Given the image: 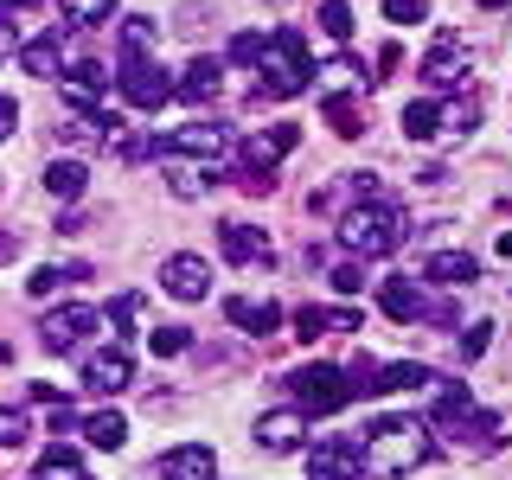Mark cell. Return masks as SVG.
Returning <instances> with one entry per match:
<instances>
[{"mask_svg":"<svg viewBox=\"0 0 512 480\" xmlns=\"http://www.w3.org/2000/svg\"><path fill=\"white\" fill-rule=\"evenodd\" d=\"M429 455H436V436H429L423 416H378V423L365 429L359 468L372 480H404V474L423 468Z\"/></svg>","mask_w":512,"mask_h":480,"instance_id":"1","label":"cell"},{"mask_svg":"<svg viewBox=\"0 0 512 480\" xmlns=\"http://www.w3.org/2000/svg\"><path fill=\"white\" fill-rule=\"evenodd\" d=\"M404 237H410L404 212H397V205H384V199H359V205L340 218V244L359 256V263H372V256H391Z\"/></svg>","mask_w":512,"mask_h":480,"instance_id":"2","label":"cell"},{"mask_svg":"<svg viewBox=\"0 0 512 480\" xmlns=\"http://www.w3.org/2000/svg\"><path fill=\"white\" fill-rule=\"evenodd\" d=\"M256 71H263V96H301L314 77V58H308V39H301L295 26L269 32L263 39V58H256Z\"/></svg>","mask_w":512,"mask_h":480,"instance_id":"3","label":"cell"},{"mask_svg":"<svg viewBox=\"0 0 512 480\" xmlns=\"http://www.w3.org/2000/svg\"><path fill=\"white\" fill-rule=\"evenodd\" d=\"M295 148H301L295 122H276V128H263V135H250L244 148H237V186H244V192H269V186H276V160L295 154Z\"/></svg>","mask_w":512,"mask_h":480,"instance_id":"4","label":"cell"},{"mask_svg":"<svg viewBox=\"0 0 512 480\" xmlns=\"http://www.w3.org/2000/svg\"><path fill=\"white\" fill-rule=\"evenodd\" d=\"M288 391H295L301 416H333L352 404V378L340 365H301V372H288Z\"/></svg>","mask_w":512,"mask_h":480,"instance_id":"5","label":"cell"},{"mask_svg":"<svg viewBox=\"0 0 512 480\" xmlns=\"http://www.w3.org/2000/svg\"><path fill=\"white\" fill-rule=\"evenodd\" d=\"M109 84L122 90V103H128V109H148V116H154V109L173 96V77L160 71L154 58H122V71L109 77Z\"/></svg>","mask_w":512,"mask_h":480,"instance_id":"6","label":"cell"},{"mask_svg":"<svg viewBox=\"0 0 512 480\" xmlns=\"http://www.w3.org/2000/svg\"><path fill=\"white\" fill-rule=\"evenodd\" d=\"M96 327H103V314H96L90 301H64V308H52L39 320V346L45 352H77Z\"/></svg>","mask_w":512,"mask_h":480,"instance_id":"7","label":"cell"},{"mask_svg":"<svg viewBox=\"0 0 512 480\" xmlns=\"http://www.w3.org/2000/svg\"><path fill=\"white\" fill-rule=\"evenodd\" d=\"M429 436H442V448H455V455H493V448L506 442V423L487 416V410H468V416H455V423L429 429Z\"/></svg>","mask_w":512,"mask_h":480,"instance_id":"8","label":"cell"},{"mask_svg":"<svg viewBox=\"0 0 512 480\" xmlns=\"http://www.w3.org/2000/svg\"><path fill=\"white\" fill-rule=\"evenodd\" d=\"M84 384H90L96 397L128 391V384H135V359H128V346H96V352H84Z\"/></svg>","mask_w":512,"mask_h":480,"instance_id":"9","label":"cell"},{"mask_svg":"<svg viewBox=\"0 0 512 480\" xmlns=\"http://www.w3.org/2000/svg\"><path fill=\"white\" fill-rule=\"evenodd\" d=\"M160 154H186V160H218L231 154V128H218V122H186L180 135H167L160 141Z\"/></svg>","mask_w":512,"mask_h":480,"instance_id":"10","label":"cell"},{"mask_svg":"<svg viewBox=\"0 0 512 480\" xmlns=\"http://www.w3.org/2000/svg\"><path fill=\"white\" fill-rule=\"evenodd\" d=\"M474 77V52L461 39H436V52L423 58V84L429 90H461Z\"/></svg>","mask_w":512,"mask_h":480,"instance_id":"11","label":"cell"},{"mask_svg":"<svg viewBox=\"0 0 512 480\" xmlns=\"http://www.w3.org/2000/svg\"><path fill=\"white\" fill-rule=\"evenodd\" d=\"M308 480H359V442L320 436V442L308 448Z\"/></svg>","mask_w":512,"mask_h":480,"instance_id":"12","label":"cell"},{"mask_svg":"<svg viewBox=\"0 0 512 480\" xmlns=\"http://www.w3.org/2000/svg\"><path fill=\"white\" fill-rule=\"evenodd\" d=\"M58 96L77 109V116H96L103 109V96H109V77H103V64H64V77H58Z\"/></svg>","mask_w":512,"mask_h":480,"instance_id":"13","label":"cell"},{"mask_svg":"<svg viewBox=\"0 0 512 480\" xmlns=\"http://www.w3.org/2000/svg\"><path fill=\"white\" fill-rule=\"evenodd\" d=\"M160 288L173 301H205L212 295V269H205V256H167L160 263Z\"/></svg>","mask_w":512,"mask_h":480,"instance_id":"14","label":"cell"},{"mask_svg":"<svg viewBox=\"0 0 512 480\" xmlns=\"http://www.w3.org/2000/svg\"><path fill=\"white\" fill-rule=\"evenodd\" d=\"M160 167H167V192H173V199H205V192L218 186V167H212V160L160 154Z\"/></svg>","mask_w":512,"mask_h":480,"instance_id":"15","label":"cell"},{"mask_svg":"<svg viewBox=\"0 0 512 480\" xmlns=\"http://www.w3.org/2000/svg\"><path fill=\"white\" fill-rule=\"evenodd\" d=\"M256 442H263L269 455H295V448L308 442V416H301V410H269V416H256Z\"/></svg>","mask_w":512,"mask_h":480,"instance_id":"16","label":"cell"},{"mask_svg":"<svg viewBox=\"0 0 512 480\" xmlns=\"http://www.w3.org/2000/svg\"><path fill=\"white\" fill-rule=\"evenodd\" d=\"M160 480H218V455L205 442H180V448H167L160 455Z\"/></svg>","mask_w":512,"mask_h":480,"instance_id":"17","label":"cell"},{"mask_svg":"<svg viewBox=\"0 0 512 480\" xmlns=\"http://www.w3.org/2000/svg\"><path fill=\"white\" fill-rule=\"evenodd\" d=\"M224 84V58H192L180 71V84H173V96H186V103H212Z\"/></svg>","mask_w":512,"mask_h":480,"instance_id":"18","label":"cell"},{"mask_svg":"<svg viewBox=\"0 0 512 480\" xmlns=\"http://www.w3.org/2000/svg\"><path fill=\"white\" fill-rule=\"evenodd\" d=\"M423 276L442 282V288H474V282H480V263H474L468 250H436V256L423 263Z\"/></svg>","mask_w":512,"mask_h":480,"instance_id":"19","label":"cell"},{"mask_svg":"<svg viewBox=\"0 0 512 480\" xmlns=\"http://www.w3.org/2000/svg\"><path fill=\"white\" fill-rule=\"evenodd\" d=\"M378 301H384V314H391V320H436L429 295H423V288H416L410 276H404V282H384V288H378Z\"/></svg>","mask_w":512,"mask_h":480,"instance_id":"20","label":"cell"},{"mask_svg":"<svg viewBox=\"0 0 512 480\" xmlns=\"http://www.w3.org/2000/svg\"><path fill=\"white\" fill-rule=\"evenodd\" d=\"M218 244H224L231 263H263L269 256V237L256 231V224H218Z\"/></svg>","mask_w":512,"mask_h":480,"instance_id":"21","label":"cell"},{"mask_svg":"<svg viewBox=\"0 0 512 480\" xmlns=\"http://www.w3.org/2000/svg\"><path fill=\"white\" fill-rule=\"evenodd\" d=\"M429 384H436V372H429V365H416V359H404V365H378L372 397H384V391H429Z\"/></svg>","mask_w":512,"mask_h":480,"instance_id":"22","label":"cell"},{"mask_svg":"<svg viewBox=\"0 0 512 480\" xmlns=\"http://www.w3.org/2000/svg\"><path fill=\"white\" fill-rule=\"evenodd\" d=\"M32 480H90V468H84V455H77L71 442H52L39 455V468H32Z\"/></svg>","mask_w":512,"mask_h":480,"instance_id":"23","label":"cell"},{"mask_svg":"<svg viewBox=\"0 0 512 480\" xmlns=\"http://www.w3.org/2000/svg\"><path fill=\"white\" fill-rule=\"evenodd\" d=\"M224 314H231V327H244V333H276L282 327V308L276 301H224Z\"/></svg>","mask_w":512,"mask_h":480,"instance_id":"24","label":"cell"},{"mask_svg":"<svg viewBox=\"0 0 512 480\" xmlns=\"http://www.w3.org/2000/svg\"><path fill=\"white\" fill-rule=\"evenodd\" d=\"M20 64H26L32 77H45V84H52V77H64V45L52 39V32H45V39L20 45Z\"/></svg>","mask_w":512,"mask_h":480,"instance_id":"25","label":"cell"},{"mask_svg":"<svg viewBox=\"0 0 512 480\" xmlns=\"http://www.w3.org/2000/svg\"><path fill=\"white\" fill-rule=\"evenodd\" d=\"M84 186H90L84 160H52V167H45V192H52V199H84Z\"/></svg>","mask_w":512,"mask_h":480,"instance_id":"26","label":"cell"},{"mask_svg":"<svg viewBox=\"0 0 512 480\" xmlns=\"http://www.w3.org/2000/svg\"><path fill=\"white\" fill-rule=\"evenodd\" d=\"M84 442H90V448H122V442H128L122 410H90V416H84Z\"/></svg>","mask_w":512,"mask_h":480,"instance_id":"27","label":"cell"},{"mask_svg":"<svg viewBox=\"0 0 512 480\" xmlns=\"http://www.w3.org/2000/svg\"><path fill=\"white\" fill-rule=\"evenodd\" d=\"M84 276H90L84 263H45V269H32V282H26V288H32L39 301H52L58 288H71V282H84Z\"/></svg>","mask_w":512,"mask_h":480,"instance_id":"28","label":"cell"},{"mask_svg":"<svg viewBox=\"0 0 512 480\" xmlns=\"http://www.w3.org/2000/svg\"><path fill=\"white\" fill-rule=\"evenodd\" d=\"M154 45H160V26L148 13H128L122 20V58H154Z\"/></svg>","mask_w":512,"mask_h":480,"instance_id":"29","label":"cell"},{"mask_svg":"<svg viewBox=\"0 0 512 480\" xmlns=\"http://www.w3.org/2000/svg\"><path fill=\"white\" fill-rule=\"evenodd\" d=\"M58 13H64V26H77V32H90V26H103V20H116V0H58Z\"/></svg>","mask_w":512,"mask_h":480,"instance_id":"30","label":"cell"},{"mask_svg":"<svg viewBox=\"0 0 512 480\" xmlns=\"http://www.w3.org/2000/svg\"><path fill=\"white\" fill-rule=\"evenodd\" d=\"M320 116H327V128H333V135H359V128H365V116H359V103H352V96H327V103H320Z\"/></svg>","mask_w":512,"mask_h":480,"instance_id":"31","label":"cell"},{"mask_svg":"<svg viewBox=\"0 0 512 480\" xmlns=\"http://www.w3.org/2000/svg\"><path fill=\"white\" fill-rule=\"evenodd\" d=\"M404 135L410 141H436L442 135V103H410L404 109Z\"/></svg>","mask_w":512,"mask_h":480,"instance_id":"32","label":"cell"},{"mask_svg":"<svg viewBox=\"0 0 512 480\" xmlns=\"http://www.w3.org/2000/svg\"><path fill=\"white\" fill-rule=\"evenodd\" d=\"M26 436H32V416L20 404H0V448H26Z\"/></svg>","mask_w":512,"mask_h":480,"instance_id":"33","label":"cell"},{"mask_svg":"<svg viewBox=\"0 0 512 480\" xmlns=\"http://www.w3.org/2000/svg\"><path fill=\"white\" fill-rule=\"evenodd\" d=\"M320 26H327V39H352V7L346 0H320Z\"/></svg>","mask_w":512,"mask_h":480,"instance_id":"34","label":"cell"},{"mask_svg":"<svg viewBox=\"0 0 512 480\" xmlns=\"http://www.w3.org/2000/svg\"><path fill=\"white\" fill-rule=\"evenodd\" d=\"M148 346L160 352V359H180V352L192 346V333H186V327H154V333H148Z\"/></svg>","mask_w":512,"mask_h":480,"instance_id":"35","label":"cell"},{"mask_svg":"<svg viewBox=\"0 0 512 480\" xmlns=\"http://www.w3.org/2000/svg\"><path fill=\"white\" fill-rule=\"evenodd\" d=\"M384 20H391V26H423L429 0H384Z\"/></svg>","mask_w":512,"mask_h":480,"instance_id":"36","label":"cell"},{"mask_svg":"<svg viewBox=\"0 0 512 480\" xmlns=\"http://www.w3.org/2000/svg\"><path fill=\"white\" fill-rule=\"evenodd\" d=\"M474 116H480L474 103H442V135H468Z\"/></svg>","mask_w":512,"mask_h":480,"instance_id":"37","label":"cell"},{"mask_svg":"<svg viewBox=\"0 0 512 480\" xmlns=\"http://www.w3.org/2000/svg\"><path fill=\"white\" fill-rule=\"evenodd\" d=\"M327 282L340 288V295H359V288H365V263H359V256H352V263H333Z\"/></svg>","mask_w":512,"mask_h":480,"instance_id":"38","label":"cell"},{"mask_svg":"<svg viewBox=\"0 0 512 480\" xmlns=\"http://www.w3.org/2000/svg\"><path fill=\"white\" fill-rule=\"evenodd\" d=\"M320 77H327V84H359L365 64L359 58H327V64H320Z\"/></svg>","mask_w":512,"mask_h":480,"instance_id":"39","label":"cell"},{"mask_svg":"<svg viewBox=\"0 0 512 480\" xmlns=\"http://www.w3.org/2000/svg\"><path fill=\"white\" fill-rule=\"evenodd\" d=\"M263 39H269V32H237V39H231V58L237 64H256V58H263Z\"/></svg>","mask_w":512,"mask_h":480,"instance_id":"40","label":"cell"},{"mask_svg":"<svg viewBox=\"0 0 512 480\" xmlns=\"http://www.w3.org/2000/svg\"><path fill=\"white\" fill-rule=\"evenodd\" d=\"M487 340H493V327H487V320H474V327H468V333H461V359H468V365H474V359H480V352H487Z\"/></svg>","mask_w":512,"mask_h":480,"instance_id":"41","label":"cell"},{"mask_svg":"<svg viewBox=\"0 0 512 480\" xmlns=\"http://www.w3.org/2000/svg\"><path fill=\"white\" fill-rule=\"evenodd\" d=\"M58 135L71 141V148H90V141H96V122H90V116H71V122L58 128Z\"/></svg>","mask_w":512,"mask_h":480,"instance_id":"42","label":"cell"},{"mask_svg":"<svg viewBox=\"0 0 512 480\" xmlns=\"http://www.w3.org/2000/svg\"><path fill=\"white\" fill-rule=\"evenodd\" d=\"M295 333H301V340H320V333H327V308H301L295 314Z\"/></svg>","mask_w":512,"mask_h":480,"instance_id":"43","label":"cell"},{"mask_svg":"<svg viewBox=\"0 0 512 480\" xmlns=\"http://www.w3.org/2000/svg\"><path fill=\"white\" fill-rule=\"evenodd\" d=\"M135 308H141V295H116V301H109V320H116V327H128V320H135Z\"/></svg>","mask_w":512,"mask_h":480,"instance_id":"44","label":"cell"},{"mask_svg":"<svg viewBox=\"0 0 512 480\" xmlns=\"http://www.w3.org/2000/svg\"><path fill=\"white\" fill-rule=\"evenodd\" d=\"M13 122H20V103H13V96H0V128H7V135H13Z\"/></svg>","mask_w":512,"mask_h":480,"instance_id":"45","label":"cell"},{"mask_svg":"<svg viewBox=\"0 0 512 480\" xmlns=\"http://www.w3.org/2000/svg\"><path fill=\"white\" fill-rule=\"evenodd\" d=\"M7 52H20V32H13L7 20H0V58H7Z\"/></svg>","mask_w":512,"mask_h":480,"instance_id":"46","label":"cell"},{"mask_svg":"<svg viewBox=\"0 0 512 480\" xmlns=\"http://www.w3.org/2000/svg\"><path fill=\"white\" fill-rule=\"evenodd\" d=\"M13 256H20V237H13V231H0V263H13Z\"/></svg>","mask_w":512,"mask_h":480,"instance_id":"47","label":"cell"},{"mask_svg":"<svg viewBox=\"0 0 512 480\" xmlns=\"http://www.w3.org/2000/svg\"><path fill=\"white\" fill-rule=\"evenodd\" d=\"M500 256H512V231H500Z\"/></svg>","mask_w":512,"mask_h":480,"instance_id":"48","label":"cell"},{"mask_svg":"<svg viewBox=\"0 0 512 480\" xmlns=\"http://www.w3.org/2000/svg\"><path fill=\"white\" fill-rule=\"evenodd\" d=\"M0 7H39V0H0Z\"/></svg>","mask_w":512,"mask_h":480,"instance_id":"49","label":"cell"},{"mask_svg":"<svg viewBox=\"0 0 512 480\" xmlns=\"http://www.w3.org/2000/svg\"><path fill=\"white\" fill-rule=\"evenodd\" d=\"M474 7H487V13H493V7H506V0H474Z\"/></svg>","mask_w":512,"mask_h":480,"instance_id":"50","label":"cell"},{"mask_svg":"<svg viewBox=\"0 0 512 480\" xmlns=\"http://www.w3.org/2000/svg\"><path fill=\"white\" fill-rule=\"evenodd\" d=\"M0 141H7V128H0Z\"/></svg>","mask_w":512,"mask_h":480,"instance_id":"51","label":"cell"}]
</instances>
